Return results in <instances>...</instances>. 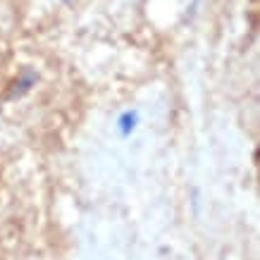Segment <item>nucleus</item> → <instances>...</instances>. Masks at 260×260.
Segmentation results:
<instances>
[{
    "label": "nucleus",
    "instance_id": "nucleus-1",
    "mask_svg": "<svg viewBox=\"0 0 260 260\" xmlns=\"http://www.w3.org/2000/svg\"><path fill=\"white\" fill-rule=\"evenodd\" d=\"M36 72L34 70H24L15 81H12V86H10V98H22L24 93H29L34 86H36Z\"/></svg>",
    "mask_w": 260,
    "mask_h": 260
},
{
    "label": "nucleus",
    "instance_id": "nucleus-2",
    "mask_svg": "<svg viewBox=\"0 0 260 260\" xmlns=\"http://www.w3.org/2000/svg\"><path fill=\"white\" fill-rule=\"evenodd\" d=\"M136 124H139V112H136V110H124L117 117V132H119V136H132V132L136 129Z\"/></svg>",
    "mask_w": 260,
    "mask_h": 260
},
{
    "label": "nucleus",
    "instance_id": "nucleus-3",
    "mask_svg": "<svg viewBox=\"0 0 260 260\" xmlns=\"http://www.w3.org/2000/svg\"><path fill=\"white\" fill-rule=\"evenodd\" d=\"M62 3H70V0H62Z\"/></svg>",
    "mask_w": 260,
    "mask_h": 260
}]
</instances>
